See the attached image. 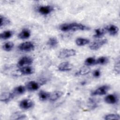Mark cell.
<instances>
[{
    "mask_svg": "<svg viewBox=\"0 0 120 120\" xmlns=\"http://www.w3.org/2000/svg\"><path fill=\"white\" fill-rule=\"evenodd\" d=\"M35 45L31 42H25L21 43L18 46V49L23 52H30L34 50Z\"/></svg>",
    "mask_w": 120,
    "mask_h": 120,
    "instance_id": "3",
    "label": "cell"
},
{
    "mask_svg": "<svg viewBox=\"0 0 120 120\" xmlns=\"http://www.w3.org/2000/svg\"><path fill=\"white\" fill-rule=\"evenodd\" d=\"M14 44L11 42H8L5 43L2 46L3 49L7 52L10 51L14 47Z\"/></svg>",
    "mask_w": 120,
    "mask_h": 120,
    "instance_id": "25",
    "label": "cell"
},
{
    "mask_svg": "<svg viewBox=\"0 0 120 120\" xmlns=\"http://www.w3.org/2000/svg\"><path fill=\"white\" fill-rule=\"evenodd\" d=\"M54 10L53 7L51 6H42L38 8V12L43 15H47L50 14Z\"/></svg>",
    "mask_w": 120,
    "mask_h": 120,
    "instance_id": "7",
    "label": "cell"
},
{
    "mask_svg": "<svg viewBox=\"0 0 120 120\" xmlns=\"http://www.w3.org/2000/svg\"><path fill=\"white\" fill-rule=\"evenodd\" d=\"M104 119L106 120H120V115L117 114H109L105 116Z\"/></svg>",
    "mask_w": 120,
    "mask_h": 120,
    "instance_id": "27",
    "label": "cell"
},
{
    "mask_svg": "<svg viewBox=\"0 0 120 120\" xmlns=\"http://www.w3.org/2000/svg\"><path fill=\"white\" fill-rule=\"evenodd\" d=\"M33 62V59L28 56H24L21 58L17 63V66L18 68H22L25 66H29Z\"/></svg>",
    "mask_w": 120,
    "mask_h": 120,
    "instance_id": "4",
    "label": "cell"
},
{
    "mask_svg": "<svg viewBox=\"0 0 120 120\" xmlns=\"http://www.w3.org/2000/svg\"><path fill=\"white\" fill-rule=\"evenodd\" d=\"M95 33L93 35V37L95 38H99L102 37L106 32L105 29H97L95 30Z\"/></svg>",
    "mask_w": 120,
    "mask_h": 120,
    "instance_id": "24",
    "label": "cell"
},
{
    "mask_svg": "<svg viewBox=\"0 0 120 120\" xmlns=\"http://www.w3.org/2000/svg\"><path fill=\"white\" fill-rule=\"evenodd\" d=\"M96 60L93 57H89L85 60L84 63L86 66H90L96 64Z\"/></svg>",
    "mask_w": 120,
    "mask_h": 120,
    "instance_id": "29",
    "label": "cell"
},
{
    "mask_svg": "<svg viewBox=\"0 0 120 120\" xmlns=\"http://www.w3.org/2000/svg\"><path fill=\"white\" fill-rule=\"evenodd\" d=\"M30 36V31L28 29H23L19 33L18 37L22 39H25L28 38Z\"/></svg>",
    "mask_w": 120,
    "mask_h": 120,
    "instance_id": "16",
    "label": "cell"
},
{
    "mask_svg": "<svg viewBox=\"0 0 120 120\" xmlns=\"http://www.w3.org/2000/svg\"><path fill=\"white\" fill-rule=\"evenodd\" d=\"M90 71V69L89 68L83 67L79 71L75 73V75H84L88 74Z\"/></svg>",
    "mask_w": 120,
    "mask_h": 120,
    "instance_id": "19",
    "label": "cell"
},
{
    "mask_svg": "<svg viewBox=\"0 0 120 120\" xmlns=\"http://www.w3.org/2000/svg\"><path fill=\"white\" fill-rule=\"evenodd\" d=\"M72 68V65L68 62H63L58 67V70L60 71H68L70 70Z\"/></svg>",
    "mask_w": 120,
    "mask_h": 120,
    "instance_id": "13",
    "label": "cell"
},
{
    "mask_svg": "<svg viewBox=\"0 0 120 120\" xmlns=\"http://www.w3.org/2000/svg\"><path fill=\"white\" fill-rule=\"evenodd\" d=\"M109 88L110 87L108 85H103L98 88L94 91L91 92V95L92 96H96V95L101 96V95H105L109 90Z\"/></svg>",
    "mask_w": 120,
    "mask_h": 120,
    "instance_id": "6",
    "label": "cell"
},
{
    "mask_svg": "<svg viewBox=\"0 0 120 120\" xmlns=\"http://www.w3.org/2000/svg\"><path fill=\"white\" fill-rule=\"evenodd\" d=\"M88 105L90 106V108H92V109L95 108L98 106V104H97L96 101L93 99H90V100L89 101Z\"/></svg>",
    "mask_w": 120,
    "mask_h": 120,
    "instance_id": "31",
    "label": "cell"
},
{
    "mask_svg": "<svg viewBox=\"0 0 120 120\" xmlns=\"http://www.w3.org/2000/svg\"><path fill=\"white\" fill-rule=\"evenodd\" d=\"M19 71L22 75H28L32 74L34 72V69L32 67L27 66L21 68Z\"/></svg>",
    "mask_w": 120,
    "mask_h": 120,
    "instance_id": "14",
    "label": "cell"
},
{
    "mask_svg": "<svg viewBox=\"0 0 120 120\" xmlns=\"http://www.w3.org/2000/svg\"><path fill=\"white\" fill-rule=\"evenodd\" d=\"M58 44V40L54 37L50 38L47 41V45L50 47L53 48L57 46Z\"/></svg>",
    "mask_w": 120,
    "mask_h": 120,
    "instance_id": "23",
    "label": "cell"
},
{
    "mask_svg": "<svg viewBox=\"0 0 120 120\" xmlns=\"http://www.w3.org/2000/svg\"><path fill=\"white\" fill-rule=\"evenodd\" d=\"M15 94L9 92H3L0 94V101L1 102L7 103L11 100L14 97Z\"/></svg>",
    "mask_w": 120,
    "mask_h": 120,
    "instance_id": "9",
    "label": "cell"
},
{
    "mask_svg": "<svg viewBox=\"0 0 120 120\" xmlns=\"http://www.w3.org/2000/svg\"><path fill=\"white\" fill-rule=\"evenodd\" d=\"M26 116L20 112H16L12 114L11 116V119L12 120H23L25 119Z\"/></svg>",
    "mask_w": 120,
    "mask_h": 120,
    "instance_id": "22",
    "label": "cell"
},
{
    "mask_svg": "<svg viewBox=\"0 0 120 120\" xmlns=\"http://www.w3.org/2000/svg\"><path fill=\"white\" fill-rule=\"evenodd\" d=\"M75 43L78 46H83L88 44L90 43V40L87 38H78L76 39Z\"/></svg>",
    "mask_w": 120,
    "mask_h": 120,
    "instance_id": "21",
    "label": "cell"
},
{
    "mask_svg": "<svg viewBox=\"0 0 120 120\" xmlns=\"http://www.w3.org/2000/svg\"><path fill=\"white\" fill-rule=\"evenodd\" d=\"M60 29L63 31L85 30H89L90 28L81 23L73 22L70 23H64L60 26Z\"/></svg>",
    "mask_w": 120,
    "mask_h": 120,
    "instance_id": "1",
    "label": "cell"
},
{
    "mask_svg": "<svg viewBox=\"0 0 120 120\" xmlns=\"http://www.w3.org/2000/svg\"><path fill=\"white\" fill-rule=\"evenodd\" d=\"M13 34V32L11 30H6L1 33L0 38L2 39H7L11 38Z\"/></svg>",
    "mask_w": 120,
    "mask_h": 120,
    "instance_id": "20",
    "label": "cell"
},
{
    "mask_svg": "<svg viewBox=\"0 0 120 120\" xmlns=\"http://www.w3.org/2000/svg\"><path fill=\"white\" fill-rule=\"evenodd\" d=\"M33 105L34 103L33 101L30 99H23L19 104L20 107L23 109H28L31 108Z\"/></svg>",
    "mask_w": 120,
    "mask_h": 120,
    "instance_id": "8",
    "label": "cell"
},
{
    "mask_svg": "<svg viewBox=\"0 0 120 120\" xmlns=\"http://www.w3.org/2000/svg\"><path fill=\"white\" fill-rule=\"evenodd\" d=\"M76 51L72 49H66L61 50L59 53L58 57L60 59H65L75 55Z\"/></svg>",
    "mask_w": 120,
    "mask_h": 120,
    "instance_id": "2",
    "label": "cell"
},
{
    "mask_svg": "<svg viewBox=\"0 0 120 120\" xmlns=\"http://www.w3.org/2000/svg\"><path fill=\"white\" fill-rule=\"evenodd\" d=\"M26 89V87L22 85H20L15 88L13 90V93L15 94H17V95L22 94L25 92Z\"/></svg>",
    "mask_w": 120,
    "mask_h": 120,
    "instance_id": "18",
    "label": "cell"
},
{
    "mask_svg": "<svg viewBox=\"0 0 120 120\" xmlns=\"http://www.w3.org/2000/svg\"><path fill=\"white\" fill-rule=\"evenodd\" d=\"M105 30L106 32L107 31L112 36H115L117 35L119 31V28L118 27L112 24L106 26L105 27Z\"/></svg>",
    "mask_w": 120,
    "mask_h": 120,
    "instance_id": "11",
    "label": "cell"
},
{
    "mask_svg": "<svg viewBox=\"0 0 120 120\" xmlns=\"http://www.w3.org/2000/svg\"><path fill=\"white\" fill-rule=\"evenodd\" d=\"M107 42V40L106 39H98L92 42L89 47L91 50H97L102 46L104 45Z\"/></svg>",
    "mask_w": 120,
    "mask_h": 120,
    "instance_id": "5",
    "label": "cell"
},
{
    "mask_svg": "<svg viewBox=\"0 0 120 120\" xmlns=\"http://www.w3.org/2000/svg\"><path fill=\"white\" fill-rule=\"evenodd\" d=\"M101 75V72L99 70H96L93 72V75L95 77H98Z\"/></svg>",
    "mask_w": 120,
    "mask_h": 120,
    "instance_id": "32",
    "label": "cell"
},
{
    "mask_svg": "<svg viewBox=\"0 0 120 120\" xmlns=\"http://www.w3.org/2000/svg\"><path fill=\"white\" fill-rule=\"evenodd\" d=\"M50 92H48L44 90H41L38 93V97L41 101H45L49 98L50 96Z\"/></svg>",
    "mask_w": 120,
    "mask_h": 120,
    "instance_id": "17",
    "label": "cell"
},
{
    "mask_svg": "<svg viewBox=\"0 0 120 120\" xmlns=\"http://www.w3.org/2000/svg\"><path fill=\"white\" fill-rule=\"evenodd\" d=\"M63 93L61 91H55L50 93V96L49 99L51 101H55L60 98L63 95Z\"/></svg>",
    "mask_w": 120,
    "mask_h": 120,
    "instance_id": "15",
    "label": "cell"
},
{
    "mask_svg": "<svg viewBox=\"0 0 120 120\" xmlns=\"http://www.w3.org/2000/svg\"><path fill=\"white\" fill-rule=\"evenodd\" d=\"M118 101V97L114 94H109L105 98V101L109 104H114Z\"/></svg>",
    "mask_w": 120,
    "mask_h": 120,
    "instance_id": "12",
    "label": "cell"
},
{
    "mask_svg": "<svg viewBox=\"0 0 120 120\" xmlns=\"http://www.w3.org/2000/svg\"><path fill=\"white\" fill-rule=\"evenodd\" d=\"M120 57L118 56L117 58L116 59V60L115 61L114 67V71L116 72L117 74H120Z\"/></svg>",
    "mask_w": 120,
    "mask_h": 120,
    "instance_id": "30",
    "label": "cell"
},
{
    "mask_svg": "<svg viewBox=\"0 0 120 120\" xmlns=\"http://www.w3.org/2000/svg\"><path fill=\"white\" fill-rule=\"evenodd\" d=\"M40 83L37 82L31 81L27 83L26 88L29 90L35 91L38 90L40 88Z\"/></svg>",
    "mask_w": 120,
    "mask_h": 120,
    "instance_id": "10",
    "label": "cell"
},
{
    "mask_svg": "<svg viewBox=\"0 0 120 120\" xmlns=\"http://www.w3.org/2000/svg\"><path fill=\"white\" fill-rule=\"evenodd\" d=\"M108 61V59L106 57H100L98 58L96 60V64H100L104 65L106 64Z\"/></svg>",
    "mask_w": 120,
    "mask_h": 120,
    "instance_id": "28",
    "label": "cell"
},
{
    "mask_svg": "<svg viewBox=\"0 0 120 120\" xmlns=\"http://www.w3.org/2000/svg\"><path fill=\"white\" fill-rule=\"evenodd\" d=\"M0 27L5 26L7 25H8L10 23V21L8 18H7V17L4 16H2V15H0Z\"/></svg>",
    "mask_w": 120,
    "mask_h": 120,
    "instance_id": "26",
    "label": "cell"
}]
</instances>
